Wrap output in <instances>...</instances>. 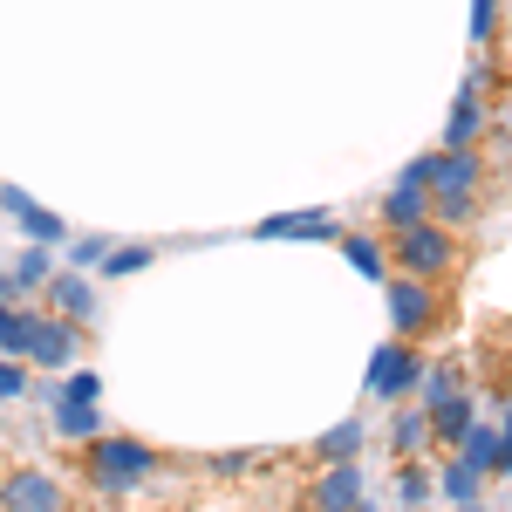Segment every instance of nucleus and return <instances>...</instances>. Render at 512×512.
<instances>
[{
  "label": "nucleus",
  "mask_w": 512,
  "mask_h": 512,
  "mask_svg": "<svg viewBox=\"0 0 512 512\" xmlns=\"http://www.w3.org/2000/svg\"><path fill=\"white\" fill-rule=\"evenodd\" d=\"M253 239H342V219L335 212H267L260 226H253Z\"/></svg>",
  "instance_id": "nucleus-11"
},
{
  "label": "nucleus",
  "mask_w": 512,
  "mask_h": 512,
  "mask_svg": "<svg viewBox=\"0 0 512 512\" xmlns=\"http://www.w3.org/2000/svg\"><path fill=\"white\" fill-rule=\"evenodd\" d=\"M451 512H485V499H472V506H451Z\"/></svg>",
  "instance_id": "nucleus-34"
},
{
  "label": "nucleus",
  "mask_w": 512,
  "mask_h": 512,
  "mask_svg": "<svg viewBox=\"0 0 512 512\" xmlns=\"http://www.w3.org/2000/svg\"><path fill=\"white\" fill-rule=\"evenodd\" d=\"M253 465H260V451H212V458H205L212 478H239V472H253Z\"/></svg>",
  "instance_id": "nucleus-29"
},
{
  "label": "nucleus",
  "mask_w": 512,
  "mask_h": 512,
  "mask_svg": "<svg viewBox=\"0 0 512 512\" xmlns=\"http://www.w3.org/2000/svg\"><path fill=\"white\" fill-rule=\"evenodd\" d=\"M41 301H48L62 321H76V328L96 321V287H89L82 267H62V260H55V274H48V287H41Z\"/></svg>",
  "instance_id": "nucleus-9"
},
{
  "label": "nucleus",
  "mask_w": 512,
  "mask_h": 512,
  "mask_svg": "<svg viewBox=\"0 0 512 512\" xmlns=\"http://www.w3.org/2000/svg\"><path fill=\"white\" fill-rule=\"evenodd\" d=\"M362 417H342V424H335V431H321L315 437V458L321 465H335V458H355V451H362Z\"/></svg>",
  "instance_id": "nucleus-22"
},
{
  "label": "nucleus",
  "mask_w": 512,
  "mask_h": 512,
  "mask_svg": "<svg viewBox=\"0 0 512 512\" xmlns=\"http://www.w3.org/2000/svg\"><path fill=\"white\" fill-rule=\"evenodd\" d=\"M424 212H431V192H417V185H403V178H396L390 192L376 198V219H383V233L410 226V219H424Z\"/></svg>",
  "instance_id": "nucleus-16"
},
{
  "label": "nucleus",
  "mask_w": 512,
  "mask_h": 512,
  "mask_svg": "<svg viewBox=\"0 0 512 512\" xmlns=\"http://www.w3.org/2000/svg\"><path fill=\"white\" fill-rule=\"evenodd\" d=\"M424 451H437V444H431V410L396 403V417H390V458L403 465V458H424Z\"/></svg>",
  "instance_id": "nucleus-12"
},
{
  "label": "nucleus",
  "mask_w": 512,
  "mask_h": 512,
  "mask_svg": "<svg viewBox=\"0 0 512 512\" xmlns=\"http://www.w3.org/2000/svg\"><path fill=\"white\" fill-rule=\"evenodd\" d=\"M342 253H349V267L362 280H376V287L390 280V246H383L376 233H349V226H342Z\"/></svg>",
  "instance_id": "nucleus-17"
},
{
  "label": "nucleus",
  "mask_w": 512,
  "mask_h": 512,
  "mask_svg": "<svg viewBox=\"0 0 512 512\" xmlns=\"http://www.w3.org/2000/svg\"><path fill=\"white\" fill-rule=\"evenodd\" d=\"M431 164H437V151H424V158H410V164H403L396 178H403V185H417V192H431Z\"/></svg>",
  "instance_id": "nucleus-31"
},
{
  "label": "nucleus",
  "mask_w": 512,
  "mask_h": 512,
  "mask_svg": "<svg viewBox=\"0 0 512 512\" xmlns=\"http://www.w3.org/2000/svg\"><path fill=\"white\" fill-rule=\"evenodd\" d=\"M28 376H35V369H28L21 355H0V403H21V396H28Z\"/></svg>",
  "instance_id": "nucleus-28"
},
{
  "label": "nucleus",
  "mask_w": 512,
  "mask_h": 512,
  "mask_svg": "<svg viewBox=\"0 0 512 512\" xmlns=\"http://www.w3.org/2000/svg\"><path fill=\"white\" fill-rule=\"evenodd\" d=\"M14 328H21V301H0V355H14Z\"/></svg>",
  "instance_id": "nucleus-32"
},
{
  "label": "nucleus",
  "mask_w": 512,
  "mask_h": 512,
  "mask_svg": "<svg viewBox=\"0 0 512 512\" xmlns=\"http://www.w3.org/2000/svg\"><path fill=\"white\" fill-rule=\"evenodd\" d=\"M48 274H55V246H21V253H14V267H7V280H14V294H21V301L41 294Z\"/></svg>",
  "instance_id": "nucleus-18"
},
{
  "label": "nucleus",
  "mask_w": 512,
  "mask_h": 512,
  "mask_svg": "<svg viewBox=\"0 0 512 512\" xmlns=\"http://www.w3.org/2000/svg\"><path fill=\"white\" fill-rule=\"evenodd\" d=\"M76 451H82L89 485H96L103 499H130V492H144V485L164 472L158 451H151L144 437H123V431H96L89 444H76Z\"/></svg>",
  "instance_id": "nucleus-1"
},
{
  "label": "nucleus",
  "mask_w": 512,
  "mask_h": 512,
  "mask_svg": "<svg viewBox=\"0 0 512 512\" xmlns=\"http://www.w3.org/2000/svg\"><path fill=\"white\" fill-rule=\"evenodd\" d=\"M499 21H506V0H472V48H492Z\"/></svg>",
  "instance_id": "nucleus-26"
},
{
  "label": "nucleus",
  "mask_w": 512,
  "mask_h": 512,
  "mask_svg": "<svg viewBox=\"0 0 512 512\" xmlns=\"http://www.w3.org/2000/svg\"><path fill=\"white\" fill-rule=\"evenodd\" d=\"M369 485H362V465L355 458H335V465H321L315 492H308V512H349Z\"/></svg>",
  "instance_id": "nucleus-10"
},
{
  "label": "nucleus",
  "mask_w": 512,
  "mask_h": 512,
  "mask_svg": "<svg viewBox=\"0 0 512 512\" xmlns=\"http://www.w3.org/2000/svg\"><path fill=\"white\" fill-rule=\"evenodd\" d=\"M62 506H69V485L48 465H7L0 472V512H62Z\"/></svg>",
  "instance_id": "nucleus-5"
},
{
  "label": "nucleus",
  "mask_w": 512,
  "mask_h": 512,
  "mask_svg": "<svg viewBox=\"0 0 512 512\" xmlns=\"http://www.w3.org/2000/svg\"><path fill=\"white\" fill-rule=\"evenodd\" d=\"M472 417H478V410H472V396H465V390L451 396V403H437V410H431V444H444V451H451L458 437L472 431Z\"/></svg>",
  "instance_id": "nucleus-20"
},
{
  "label": "nucleus",
  "mask_w": 512,
  "mask_h": 512,
  "mask_svg": "<svg viewBox=\"0 0 512 512\" xmlns=\"http://www.w3.org/2000/svg\"><path fill=\"white\" fill-rule=\"evenodd\" d=\"M151 260H158V246H144V239H110V253H103L96 267H103L110 280H123V274H144Z\"/></svg>",
  "instance_id": "nucleus-21"
},
{
  "label": "nucleus",
  "mask_w": 512,
  "mask_h": 512,
  "mask_svg": "<svg viewBox=\"0 0 512 512\" xmlns=\"http://www.w3.org/2000/svg\"><path fill=\"white\" fill-rule=\"evenodd\" d=\"M349 512H390V506H376V499H369V492H362V499H355Z\"/></svg>",
  "instance_id": "nucleus-33"
},
{
  "label": "nucleus",
  "mask_w": 512,
  "mask_h": 512,
  "mask_svg": "<svg viewBox=\"0 0 512 512\" xmlns=\"http://www.w3.org/2000/svg\"><path fill=\"white\" fill-rule=\"evenodd\" d=\"M390 267L396 274H417V280H451L458 274V260H465V246H458V233L444 226V219H410V226H396L390 239Z\"/></svg>",
  "instance_id": "nucleus-2"
},
{
  "label": "nucleus",
  "mask_w": 512,
  "mask_h": 512,
  "mask_svg": "<svg viewBox=\"0 0 512 512\" xmlns=\"http://www.w3.org/2000/svg\"><path fill=\"white\" fill-rule=\"evenodd\" d=\"M103 253H110V239H103V233H69L62 246H55V260H62V267H82V274H89Z\"/></svg>",
  "instance_id": "nucleus-25"
},
{
  "label": "nucleus",
  "mask_w": 512,
  "mask_h": 512,
  "mask_svg": "<svg viewBox=\"0 0 512 512\" xmlns=\"http://www.w3.org/2000/svg\"><path fill=\"white\" fill-rule=\"evenodd\" d=\"M403 512H431V506H403Z\"/></svg>",
  "instance_id": "nucleus-36"
},
{
  "label": "nucleus",
  "mask_w": 512,
  "mask_h": 512,
  "mask_svg": "<svg viewBox=\"0 0 512 512\" xmlns=\"http://www.w3.org/2000/svg\"><path fill=\"white\" fill-rule=\"evenodd\" d=\"M465 390V383H458V362H424V369H417V410H437V403H451V396Z\"/></svg>",
  "instance_id": "nucleus-19"
},
{
  "label": "nucleus",
  "mask_w": 512,
  "mask_h": 512,
  "mask_svg": "<svg viewBox=\"0 0 512 512\" xmlns=\"http://www.w3.org/2000/svg\"><path fill=\"white\" fill-rule=\"evenodd\" d=\"M485 178H492V164H485L478 144H444L437 164H431V192H472V198H485Z\"/></svg>",
  "instance_id": "nucleus-8"
},
{
  "label": "nucleus",
  "mask_w": 512,
  "mask_h": 512,
  "mask_svg": "<svg viewBox=\"0 0 512 512\" xmlns=\"http://www.w3.org/2000/svg\"><path fill=\"white\" fill-rule=\"evenodd\" d=\"M48 431L62 437V444H89V437L110 431V424H103V403H69V396H62V403L48 410Z\"/></svg>",
  "instance_id": "nucleus-13"
},
{
  "label": "nucleus",
  "mask_w": 512,
  "mask_h": 512,
  "mask_svg": "<svg viewBox=\"0 0 512 512\" xmlns=\"http://www.w3.org/2000/svg\"><path fill=\"white\" fill-rule=\"evenodd\" d=\"M451 451H458V458H465V465H472V472L499 478V424H492V417H472V431L458 437V444H451Z\"/></svg>",
  "instance_id": "nucleus-14"
},
{
  "label": "nucleus",
  "mask_w": 512,
  "mask_h": 512,
  "mask_svg": "<svg viewBox=\"0 0 512 512\" xmlns=\"http://www.w3.org/2000/svg\"><path fill=\"white\" fill-rule=\"evenodd\" d=\"M417 369H424V355L417 342H383V349L369 355V403H403V396L417 390Z\"/></svg>",
  "instance_id": "nucleus-6"
},
{
  "label": "nucleus",
  "mask_w": 512,
  "mask_h": 512,
  "mask_svg": "<svg viewBox=\"0 0 512 512\" xmlns=\"http://www.w3.org/2000/svg\"><path fill=\"white\" fill-rule=\"evenodd\" d=\"M396 499H403V506H431V499H437V472L424 465V458H403V472H396Z\"/></svg>",
  "instance_id": "nucleus-23"
},
{
  "label": "nucleus",
  "mask_w": 512,
  "mask_h": 512,
  "mask_svg": "<svg viewBox=\"0 0 512 512\" xmlns=\"http://www.w3.org/2000/svg\"><path fill=\"white\" fill-rule=\"evenodd\" d=\"M437 499H444V506H472V499H485V472H472V465L451 451V458L437 465Z\"/></svg>",
  "instance_id": "nucleus-15"
},
{
  "label": "nucleus",
  "mask_w": 512,
  "mask_h": 512,
  "mask_svg": "<svg viewBox=\"0 0 512 512\" xmlns=\"http://www.w3.org/2000/svg\"><path fill=\"white\" fill-rule=\"evenodd\" d=\"M478 212H485V198H472V192H431V219H444L451 233H458V226H472Z\"/></svg>",
  "instance_id": "nucleus-24"
},
{
  "label": "nucleus",
  "mask_w": 512,
  "mask_h": 512,
  "mask_svg": "<svg viewBox=\"0 0 512 512\" xmlns=\"http://www.w3.org/2000/svg\"><path fill=\"white\" fill-rule=\"evenodd\" d=\"M383 301H390V335L396 342H417L444 321V280H417V274H396L383 280Z\"/></svg>",
  "instance_id": "nucleus-4"
},
{
  "label": "nucleus",
  "mask_w": 512,
  "mask_h": 512,
  "mask_svg": "<svg viewBox=\"0 0 512 512\" xmlns=\"http://www.w3.org/2000/svg\"><path fill=\"white\" fill-rule=\"evenodd\" d=\"M82 349H89V328L62 321L55 308H21L14 355H21L28 369H48V376H62V369H76V362H82Z\"/></svg>",
  "instance_id": "nucleus-3"
},
{
  "label": "nucleus",
  "mask_w": 512,
  "mask_h": 512,
  "mask_svg": "<svg viewBox=\"0 0 512 512\" xmlns=\"http://www.w3.org/2000/svg\"><path fill=\"white\" fill-rule=\"evenodd\" d=\"M499 472H506V458H512V390H499Z\"/></svg>",
  "instance_id": "nucleus-30"
},
{
  "label": "nucleus",
  "mask_w": 512,
  "mask_h": 512,
  "mask_svg": "<svg viewBox=\"0 0 512 512\" xmlns=\"http://www.w3.org/2000/svg\"><path fill=\"white\" fill-rule=\"evenodd\" d=\"M62 512H76V506H62Z\"/></svg>",
  "instance_id": "nucleus-37"
},
{
  "label": "nucleus",
  "mask_w": 512,
  "mask_h": 512,
  "mask_svg": "<svg viewBox=\"0 0 512 512\" xmlns=\"http://www.w3.org/2000/svg\"><path fill=\"white\" fill-rule=\"evenodd\" d=\"M0 212L21 226L28 246H62V239H69V219H62V212H48V205H41L35 192H21V185H0Z\"/></svg>",
  "instance_id": "nucleus-7"
},
{
  "label": "nucleus",
  "mask_w": 512,
  "mask_h": 512,
  "mask_svg": "<svg viewBox=\"0 0 512 512\" xmlns=\"http://www.w3.org/2000/svg\"><path fill=\"white\" fill-rule=\"evenodd\" d=\"M499 478H506V485H512V458H506V472H499Z\"/></svg>",
  "instance_id": "nucleus-35"
},
{
  "label": "nucleus",
  "mask_w": 512,
  "mask_h": 512,
  "mask_svg": "<svg viewBox=\"0 0 512 512\" xmlns=\"http://www.w3.org/2000/svg\"><path fill=\"white\" fill-rule=\"evenodd\" d=\"M62 396L69 403H103V376L89 362H76V369H62Z\"/></svg>",
  "instance_id": "nucleus-27"
}]
</instances>
